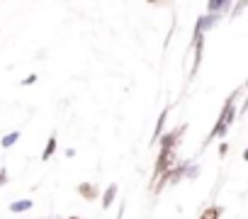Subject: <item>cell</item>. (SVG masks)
Returning a JSON list of instances; mask_svg holds the SVG:
<instances>
[{"instance_id": "e0dca14e", "label": "cell", "mask_w": 248, "mask_h": 219, "mask_svg": "<svg viewBox=\"0 0 248 219\" xmlns=\"http://www.w3.org/2000/svg\"><path fill=\"white\" fill-rule=\"evenodd\" d=\"M243 112H248V97L243 100Z\"/></svg>"}, {"instance_id": "4fadbf2b", "label": "cell", "mask_w": 248, "mask_h": 219, "mask_svg": "<svg viewBox=\"0 0 248 219\" xmlns=\"http://www.w3.org/2000/svg\"><path fill=\"white\" fill-rule=\"evenodd\" d=\"M246 8H248V3H236V5H233V15H231V17H238V13H243Z\"/></svg>"}, {"instance_id": "ffe728a7", "label": "cell", "mask_w": 248, "mask_h": 219, "mask_svg": "<svg viewBox=\"0 0 248 219\" xmlns=\"http://www.w3.org/2000/svg\"><path fill=\"white\" fill-rule=\"evenodd\" d=\"M246 88H248V80H246Z\"/></svg>"}, {"instance_id": "9a60e30c", "label": "cell", "mask_w": 248, "mask_h": 219, "mask_svg": "<svg viewBox=\"0 0 248 219\" xmlns=\"http://www.w3.org/2000/svg\"><path fill=\"white\" fill-rule=\"evenodd\" d=\"M5 183H8V171H5V168H0V188H3Z\"/></svg>"}, {"instance_id": "6da1fadb", "label": "cell", "mask_w": 248, "mask_h": 219, "mask_svg": "<svg viewBox=\"0 0 248 219\" xmlns=\"http://www.w3.org/2000/svg\"><path fill=\"white\" fill-rule=\"evenodd\" d=\"M238 97H241L238 90H233V93L226 97V102H224V107H221V115H219L214 129L209 132V137L204 139V144H209L212 139H221L224 134H229V127H231L233 120H236V100H238Z\"/></svg>"}, {"instance_id": "8fae6325", "label": "cell", "mask_w": 248, "mask_h": 219, "mask_svg": "<svg viewBox=\"0 0 248 219\" xmlns=\"http://www.w3.org/2000/svg\"><path fill=\"white\" fill-rule=\"evenodd\" d=\"M27 209H32V200H17V202H13L10 204V212H27Z\"/></svg>"}, {"instance_id": "7a4b0ae2", "label": "cell", "mask_w": 248, "mask_h": 219, "mask_svg": "<svg viewBox=\"0 0 248 219\" xmlns=\"http://www.w3.org/2000/svg\"><path fill=\"white\" fill-rule=\"evenodd\" d=\"M200 175V166L197 163H178L175 168H170L166 175H161L156 183H154V192H161L166 185H175V183H180L183 178H197Z\"/></svg>"}, {"instance_id": "8992f818", "label": "cell", "mask_w": 248, "mask_h": 219, "mask_svg": "<svg viewBox=\"0 0 248 219\" xmlns=\"http://www.w3.org/2000/svg\"><path fill=\"white\" fill-rule=\"evenodd\" d=\"M168 115H170V107H166L163 112L158 115V122H156V129H154V137H151V144H156V141H161V137H163V127H166V120H168Z\"/></svg>"}, {"instance_id": "ba28073f", "label": "cell", "mask_w": 248, "mask_h": 219, "mask_svg": "<svg viewBox=\"0 0 248 219\" xmlns=\"http://www.w3.org/2000/svg\"><path fill=\"white\" fill-rule=\"evenodd\" d=\"M114 197H117V185L112 183V185H109V188H107V190L102 192V207H105V209H109V207H112V200H114Z\"/></svg>"}, {"instance_id": "d6986e66", "label": "cell", "mask_w": 248, "mask_h": 219, "mask_svg": "<svg viewBox=\"0 0 248 219\" xmlns=\"http://www.w3.org/2000/svg\"><path fill=\"white\" fill-rule=\"evenodd\" d=\"M66 219H80V217H66Z\"/></svg>"}, {"instance_id": "5bb4252c", "label": "cell", "mask_w": 248, "mask_h": 219, "mask_svg": "<svg viewBox=\"0 0 248 219\" xmlns=\"http://www.w3.org/2000/svg\"><path fill=\"white\" fill-rule=\"evenodd\" d=\"M32 83H37V73H30V76L22 80V85H32Z\"/></svg>"}, {"instance_id": "ac0fdd59", "label": "cell", "mask_w": 248, "mask_h": 219, "mask_svg": "<svg viewBox=\"0 0 248 219\" xmlns=\"http://www.w3.org/2000/svg\"><path fill=\"white\" fill-rule=\"evenodd\" d=\"M243 161H248V149H246V151H243Z\"/></svg>"}, {"instance_id": "7c38bea8", "label": "cell", "mask_w": 248, "mask_h": 219, "mask_svg": "<svg viewBox=\"0 0 248 219\" xmlns=\"http://www.w3.org/2000/svg\"><path fill=\"white\" fill-rule=\"evenodd\" d=\"M221 212H224L221 207H207V209L200 214V219H219V217H221Z\"/></svg>"}, {"instance_id": "9c48e42d", "label": "cell", "mask_w": 248, "mask_h": 219, "mask_svg": "<svg viewBox=\"0 0 248 219\" xmlns=\"http://www.w3.org/2000/svg\"><path fill=\"white\" fill-rule=\"evenodd\" d=\"M17 141H20V132H10V134H5V137H3L0 146H3V149H10V146H15Z\"/></svg>"}, {"instance_id": "5b68a950", "label": "cell", "mask_w": 248, "mask_h": 219, "mask_svg": "<svg viewBox=\"0 0 248 219\" xmlns=\"http://www.w3.org/2000/svg\"><path fill=\"white\" fill-rule=\"evenodd\" d=\"M231 8H233L231 0H209V3H207V15L221 17V13H229Z\"/></svg>"}, {"instance_id": "2e32d148", "label": "cell", "mask_w": 248, "mask_h": 219, "mask_svg": "<svg viewBox=\"0 0 248 219\" xmlns=\"http://www.w3.org/2000/svg\"><path fill=\"white\" fill-rule=\"evenodd\" d=\"M226 151H229V146H226V144H224V141H221V146H219V156H224V154H226Z\"/></svg>"}, {"instance_id": "3957f363", "label": "cell", "mask_w": 248, "mask_h": 219, "mask_svg": "<svg viewBox=\"0 0 248 219\" xmlns=\"http://www.w3.org/2000/svg\"><path fill=\"white\" fill-rule=\"evenodd\" d=\"M170 168H175V146H161L158 158H156V166H154V183L161 175H166Z\"/></svg>"}, {"instance_id": "277c9868", "label": "cell", "mask_w": 248, "mask_h": 219, "mask_svg": "<svg viewBox=\"0 0 248 219\" xmlns=\"http://www.w3.org/2000/svg\"><path fill=\"white\" fill-rule=\"evenodd\" d=\"M217 22H219L217 15H202V17L197 20V25H195V34H192V39H195V37H204V32H209Z\"/></svg>"}, {"instance_id": "30bf717a", "label": "cell", "mask_w": 248, "mask_h": 219, "mask_svg": "<svg viewBox=\"0 0 248 219\" xmlns=\"http://www.w3.org/2000/svg\"><path fill=\"white\" fill-rule=\"evenodd\" d=\"M54 151H56V137H49V141L44 146V154H42V161H49L54 156Z\"/></svg>"}, {"instance_id": "52a82bcc", "label": "cell", "mask_w": 248, "mask_h": 219, "mask_svg": "<svg viewBox=\"0 0 248 219\" xmlns=\"http://www.w3.org/2000/svg\"><path fill=\"white\" fill-rule=\"evenodd\" d=\"M76 190L80 192V197H83V200H90V202H93V200L100 195L95 183H78V188H76Z\"/></svg>"}]
</instances>
